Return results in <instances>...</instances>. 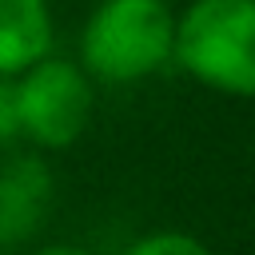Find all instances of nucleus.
<instances>
[{
    "label": "nucleus",
    "instance_id": "6e6552de",
    "mask_svg": "<svg viewBox=\"0 0 255 255\" xmlns=\"http://www.w3.org/2000/svg\"><path fill=\"white\" fill-rule=\"evenodd\" d=\"M32 255H96V251L76 247V243H44V247H36Z\"/></svg>",
    "mask_w": 255,
    "mask_h": 255
},
{
    "label": "nucleus",
    "instance_id": "7ed1b4c3",
    "mask_svg": "<svg viewBox=\"0 0 255 255\" xmlns=\"http://www.w3.org/2000/svg\"><path fill=\"white\" fill-rule=\"evenodd\" d=\"M16 92V124L20 139L36 151H64L72 147L96 112V84L76 60L48 56L32 64L24 76L12 80Z\"/></svg>",
    "mask_w": 255,
    "mask_h": 255
},
{
    "label": "nucleus",
    "instance_id": "f257e3e1",
    "mask_svg": "<svg viewBox=\"0 0 255 255\" xmlns=\"http://www.w3.org/2000/svg\"><path fill=\"white\" fill-rule=\"evenodd\" d=\"M171 64L207 92L255 100V0H191L175 12Z\"/></svg>",
    "mask_w": 255,
    "mask_h": 255
},
{
    "label": "nucleus",
    "instance_id": "39448f33",
    "mask_svg": "<svg viewBox=\"0 0 255 255\" xmlns=\"http://www.w3.org/2000/svg\"><path fill=\"white\" fill-rule=\"evenodd\" d=\"M52 44L56 20L48 0H0V80H16L48 60Z\"/></svg>",
    "mask_w": 255,
    "mask_h": 255
},
{
    "label": "nucleus",
    "instance_id": "20e7f679",
    "mask_svg": "<svg viewBox=\"0 0 255 255\" xmlns=\"http://www.w3.org/2000/svg\"><path fill=\"white\" fill-rule=\"evenodd\" d=\"M52 199L56 179L40 151H12L0 159V255L20 251L44 231Z\"/></svg>",
    "mask_w": 255,
    "mask_h": 255
},
{
    "label": "nucleus",
    "instance_id": "f03ea898",
    "mask_svg": "<svg viewBox=\"0 0 255 255\" xmlns=\"http://www.w3.org/2000/svg\"><path fill=\"white\" fill-rule=\"evenodd\" d=\"M175 12L167 0H100L80 28V68L92 84H139L171 64Z\"/></svg>",
    "mask_w": 255,
    "mask_h": 255
},
{
    "label": "nucleus",
    "instance_id": "0eeeda50",
    "mask_svg": "<svg viewBox=\"0 0 255 255\" xmlns=\"http://www.w3.org/2000/svg\"><path fill=\"white\" fill-rule=\"evenodd\" d=\"M20 139V124H16V92L12 80H0V151L12 147Z\"/></svg>",
    "mask_w": 255,
    "mask_h": 255
},
{
    "label": "nucleus",
    "instance_id": "423d86ee",
    "mask_svg": "<svg viewBox=\"0 0 255 255\" xmlns=\"http://www.w3.org/2000/svg\"><path fill=\"white\" fill-rule=\"evenodd\" d=\"M124 255H211V247L203 239H195L191 231L159 227V231H147V235L131 239L124 247Z\"/></svg>",
    "mask_w": 255,
    "mask_h": 255
}]
</instances>
